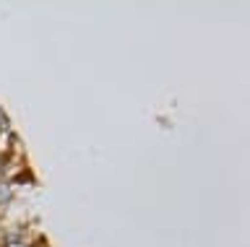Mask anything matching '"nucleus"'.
<instances>
[{"label":"nucleus","mask_w":250,"mask_h":247,"mask_svg":"<svg viewBox=\"0 0 250 247\" xmlns=\"http://www.w3.org/2000/svg\"><path fill=\"white\" fill-rule=\"evenodd\" d=\"M8 198H11V190H8L5 185H0V206L8 203Z\"/></svg>","instance_id":"obj_1"},{"label":"nucleus","mask_w":250,"mask_h":247,"mask_svg":"<svg viewBox=\"0 0 250 247\" xmlns=\"http://www.w3.org/2000/svg\"><path fill=\"white\" fill-rule=\"evenodd\" d=\"M5 120H8V117H5V112H3V110H0V122H5Z\"/></svg>","instance_id":"obj_2"}]
</instances>
